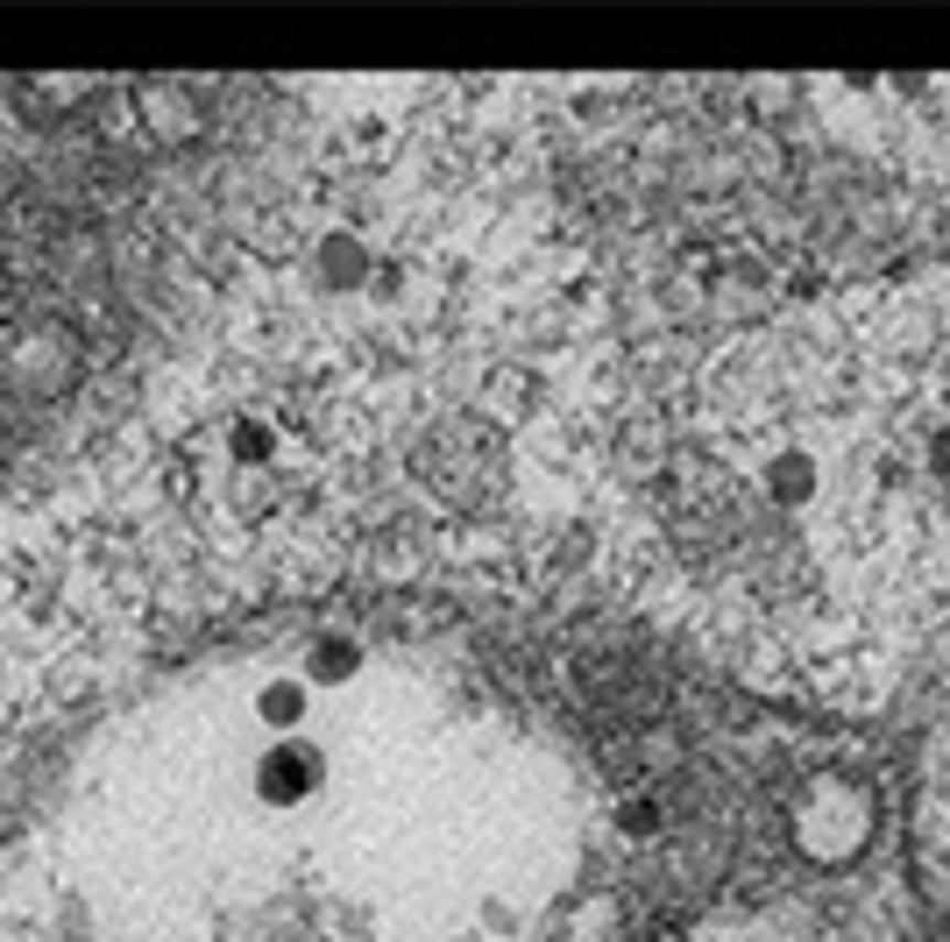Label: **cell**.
I'll list each match as a JSON object with an SVG mask.
<instances>
[{
  "mask_svg": "<svg viewBox=\"0 0 950 942\" xmlns=\"http://www.w3.org/2000/svg\"><path fill=\"white\" fill-rule=\"evenodd\" d=\"M313 780H320V751H305V744H270L263 766H256V793L263 801H299Z\"/></svg>",
  "mask_w": 950,
  "mask_h": 942,
  "instance_id": "cell-1",
  "label": "cell"
},
{
  "mask_svg": "<svg viewBox=\"0 0 950 942\" xmlns=\"http://www.w3.org/2000/svg\"><path fill=\"white\" fill-rule=\"evenodd\" d=\"M263 716L270 723H299L305 716V687H270L263 694Z\"/></svg>",
  "mask_w": 950,
  "mask_h": 942,
  "instance_id": "cell-2",
  "label": "cell"
}]
</instances>
